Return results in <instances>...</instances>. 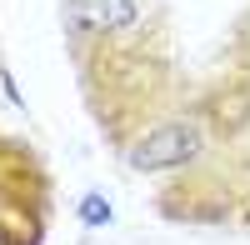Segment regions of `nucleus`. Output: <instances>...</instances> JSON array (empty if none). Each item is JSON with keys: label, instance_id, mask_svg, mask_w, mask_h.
Instances as JSON below:
<instances>
[{"label": "nucleus", "instance_id": "obj_1", "mask_svg": "<svg viewBox=\"0 0 250 245\" xmlns=\"http://www.w3.org/2000/svg\"><path fill=\"white\" fill-rule=\"evenodd\" d=\"M205 150V115L190 110V115H170L160 125L140 130L130 145H125V165L150 175V170H185L195 165Z\"/></svg>", "mask_w": 250, "mask_h": 245}, {"label": "nucleus", "instance_id": "obj_2", "mask_svg": "<svg viewBox=\"0 0 250 245\" xmlns=\"http://www.w3.org/2000/svg\"><path fill=\"white\" fill-rule=\"evenodd\" d=\"M65 10V30L75 50L110 45L140 30V0H60Z\"/></svg>", "mask_w": 250, "mask_h": 245}, {"label": "nucleus", "instance_id": "obj_3", "mask_svg": "<svg viewBox=\"0 0 250 245\" xmlns=\"http://www.w3.org/2000/svg\"><path fill=\"white\" fill-rule=\"evenodd\" d=\"M35 235H25L20 225H10V220H0V245H30Z\"/></svg>", "mask_w": 250, "mask_h": 245}, {"label": "nucleus", "instance_id": "obj_4", "mask_svg": "<svg viewBox=\"0 0 250 245\" xmlns=\"http://www.w3.org/2000/svg\"><path fill=\"white\" fill-rule=\"evenodd\" d=\"M85 220H110V205H105L100 195H90V200H85Z\"/></svg>", "mask_w": 250, "mask_h": 245}]
</instances>
